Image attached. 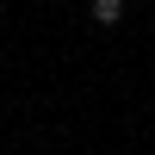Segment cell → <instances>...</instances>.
I'll return each mask as SVG.
<instances>
[{
	"label": "cell",
	"mask_w": 155,
	"mask_h": 155,
	"mask_svg": "<svg viewBox=\"0 0 155 155\" xmlns=\"http://www.w3.org/2000/svg\"><path fill=\"white\" fill-rule=\"evenodd\" d=\"M124 6H130V0H93V6H87V19H93L99 31H112V25H124Z\"/></svg>",
	"instance_id": "obj_1"
}]
</instances>
